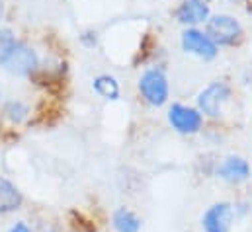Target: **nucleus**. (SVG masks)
<instances>
[{"label":"nucleus","mask_w":252,"mask_h":232,"mask_svg":"<svg viewBox=\"0 0 252 232\" xmlns=\"http://www.w3.org/2000/svg\"><path fill=\"white\" fill-rule=\"evenodd\" d=\"M233 221V207L231 203H217L207 209L203 215V227L207 232H229Z\"/></svg>","instance_id":"7"},{"label":"nucleus","mask_w":252,"mask_h":232,"mask_svg":"<svg viewBox=\"0 0 252 232\" xmlns=\"http://www.w3.org/2000/svg\"><path fill=\"white\" fill-rule=\"evenodd\" d=\"M4 114L12 123H22L28 117V108L24 104H20V102H10L6 106V110H4Z\"/></svg>","instance_id":"14"},{"label":"nucleus","mask_w":252,"mask_h":232,"mask_svg":"<svg viewBox=\"0 0 252 232\" xmlns=\"http://www.w3.org/2000/svg\"><path fill=\"white\" fill-rule=\"evenodd\" d=\"M182 47L186 53L197 55L199 58H215L217 57V45L211 41V37L199 29H186L182 33Z\"/></svg>","instance_id":"5"},{"label":"nucleus","mask_w":252,"mask_h":232,"mask_svg":"<svg viewBox=\"0 0 252 232\" xmlns=\"http://www.w3.org/2000/svg\"><path fill=\"white\" fill-rule=\"evenodd\" d=\"M2 64L12 74H30L37 66V55L33 53L32 47H28L24 43H18Z\"/></svg>","instance_id":"6"},{"label":"nucleus","mask_w":252,"mask_h":232,"mask_svg":"<svg viewBox=\"0 0 252 232\" xmlns=\"http://www.w3.org/2000/svg\"><path fill=\"white\" fill-rule=\"evenodd\" d=\"M0 18H2V4H0Z\"/></svg>","instance_id":"16"},{"label":"nucleus","mask_w":252,"mask_h":232,"mask_svg":"<svg viewBox=\"0 0 252 232\" xmlns=\"http://www.w3.org/2000/svg\"><path fill=\"white\" fill-rule=\"evenodd\" d=\"M51 232H59V231H51Z\"/></svg>","instance_id":"17"},{"label":"nucleus","mask_w":252,"mask_h":232,"mask_svg":"<svg viewBox=\"0 0 252 232\" xmlns=\"http://www.w3.org/2000/svg\"><path fill=\"white\" fill-rule=\"evenodd\" d=\"M18 45L14 33L10 29H0V64L8 58V55L12 53V49Z\"/></svg>","instance_id":"13"},{"label":"nucleus","mask_w":252,"mask_h":232,"mask_svg":"<svg viewBox=\"0 0 252 232\" xmlns=\"http://www.w3.org/2000/svg\"><path fill=\"white\" fill-rule=\"evenodd\" d=\"M168 121L170 125L182 133V135H193L201 129V114L193 108H188V106H182V104H174L168 112Z\"/></svg>","instance_id":"4"},{"label":"nucleus","mask_w":252,"mask_h":232,"mask_svg":"<svg viewBox=\"0 0 252 232\" xmlns=\"http://www.w3.org/2000/svg\"><path fill=\"white\" fill-rule=\"evenodd\" d=\"M94 90H96L100 96H104L106 100H118V98H120V84H118V80H116L114 76H110V74L98 76V78L94 80Z\"/></svg>","instance_id":"12"},{"label":"nucleus","mask_w":252,"mask_h":232,"mask_svg":"<svg viewBox=\"0 0 252 232\" xmlns=\"http://www.w3.org/2000/svg\"><path fill=\"white\" fill-rule=\"evenodd\" d=\"M176 18L182 24H199L209 18V6L203 0H184L176 10Z\"/></svg>","instance_id":"8"},{"label":"nucleus","mask_w":252,"mask_h":232,"mask_svg":"<svg viewBox=\"0 0 252 232\" xmlns=\"http://www.w3.org/2000/svg\"><path fill=\"white\" fill-rule=\"evenodd\" d=\"M219 175H221L225 181L239 183V181L249 179V175H251V166H249L247 160H243V158H239V156H229V158L219 166Z\"/></svg>","instance_id":"9"},{"label":"nucleus","mask_w":252,"mask_h":232,"mask_svg":"<svg viewBox=\"0 0 252 232\" xmlns=\"http://www.w3.org/2000/svg\"><path fill=\"white\" fill-rule=\"evenodd\" d=\"M207 35L215 45H233L241 39L243 28L233 16L219 14L207 22Z\"/></svg>","instance_id":"2"},{"label":"nucleus","mask_w":252,"mask_h":232,"mask_svg":"<svg viewBox=\"0 0 252 232\" xmlns=\"http://www.w3.org/2000/svg\"><path fill=\"white\" fill-rule=\"evenodd\" d=\"M229 98H231V88L225 82H213L197 96V106L205 116L219 117L221 110H223V104Z\"/></svg>","instance_id":"3"},{"label":"nucleus","mask_w":252,"mask_h":232,"mask_svg":"<svg viewBox=\"0 0 252 232\" xmlns=\"http://www.w3.org/2000/svg\"><path fill=\"white\" fill-rule=\"evenodd\" d=\"M114 227L118 232H139L141 231V221L137 219L135 213L122 207L114 213Z\"/></svg>","instance_id":"11"},{"label":"nucleus","mask_w":252,"mask_h":232,"mask_svg":"<svg viewBox=\"0 0 252 232\" xmlns=\"http://www.w3.org/2000/svg\"><path fill=\"white\" fill-rule=\"evenodd\" d=\"M10 232H32L28 229V225H24V223H16L14 227H12V231Z\"/></svg>","instance_id":"15"},{"label":"nucleus","mask_w":252,"mask_h":232,"mask_svg":"<svg viewBox=\"0 0 252 232\" xmlns=\"http://www.w3.org/2000/svg\"><path fill=\"white\" fill-rule=\"evenodd\" d=\"M22 205V193L14 183L0 177V213H12L20 209Z\"/></svg>","instance_id":"10"},{"label":"nucleus","mask_w":252,"mask_h":232,"mask_svg":"<svg viewBox=\"0 0 252 232\" xmlns=\"http://www.w3.org/2000/svg\"><path fill=\"white\" fill-rule=\"evenodd\" d=\"M139 90L143 98L155 108L164 106L168 100V80L160 68L147 70L139 80Z\"/></svg>","instance_id":"1"}]
</instances>
